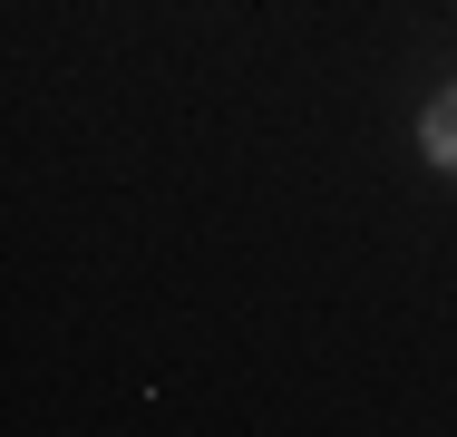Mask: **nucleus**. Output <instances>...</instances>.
<instances>
[{
  "label": "nucleus",
  "mask_w": 457,
  "mask_h": 437,
  "mask_svg": "<svg viewBox=\"0 0 457 437\" xmlns=\"http://www.w3.org/2000/svg\"><path fill=\"white\" fill-rule=\"evenodd\" d=\"M428 156H438V166H457V87L428 107Z\"/></svg>",
  "instance_id": "f257e3e1"
}]
</instances>
